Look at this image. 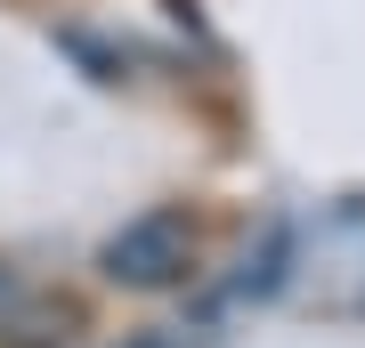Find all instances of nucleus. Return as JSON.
Returning <instances> with one entry per match:
<instances>
[{
  "mask_svg": "<svg viewBox=\"0 0 365 348\" xmlns=\"http://www.w3.org/2000/svg\"><path fill=\"white\" fill-rule=\"evenodd\" d=\"M98 268L114 275L122 292H170L195 268V227H187L179 211H146V219H130L122 235H106Z\"/></svg>",
  "mask_w": 365,
  "mask_h": 348,
  "instance_id": "obj_1",
  "label": "nucleus"
},
{
  "mask_svg": "<svg viewBox=\"0 0 365 348\" xmlns=\"http://www.w3.org/2000/svg\"><path fill=\"white\" fill-rule=\"evenodd\" d=\"M73 332H81V308H73V300H33V292H16L9 316H0V348H66Z\"/></svg>",
  "mask_w": 365,
  "mask_h": 348,
  "instance_id": "obj_2",
  "label": "nucleus"
},
{
  "mask_svg": "<svg viewBox=\"0 0 365 348\" xmlns=\"http://www.w3.org/2000/svg\"><path fill=\"white\" fill-rule=\"evenodd\" d=\"M9 300H16V275H9V268H0V316H9Z\"/></svg>",
  "mask_w": 365,
  "mask_h": 348,
  "instance_id": "obj_3",
  "label": "nucleus"
},
{
  "mask_svg": "<svg viewBox=\"0 0 365 348\" xmlns=\"http://www.w3.org/2000/svg\"><path fill=\"white\" fill-rule=\"evenodd\" d=\"M130 348H163V340H130Z\"/></svg>",
  "mask_w": 365,
  "mask_h": 348,
  "instance_id": "obj_4",
  "label": "nucleus"
}]
</instances>
